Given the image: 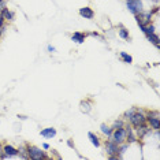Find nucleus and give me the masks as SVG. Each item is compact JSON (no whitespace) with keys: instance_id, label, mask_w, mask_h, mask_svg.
Listing matches in <instances>:
<instances>
[{"instance_id":"nucleus-1","label":"nucleus","mask_w":160,"mask_h":160,"mask_svg":"<svg viewBox=\"0 0 160 160\" xmlns=\"http://www.w3.org/2000/svg\"><path fill=\"white\" fill-rule=\"evenodd\" d=\"M109 137V141L115 142V144H123V142L126 141V131H125V127H121V129H115L112 130L111 136H108Z\"/></svg>"},{"instance_id":"nucleus-2","label":"nucleus","mask_w":160,"mask_h":160,"mask_svg":"<svg viewBox=\"0 0 160 160\" xmlns=\"http://www.w3.org/2000/svg\"><path fill=\"white\" fill-rule=\"evenodd\" d=\"M28 155H29V159H33V160L48 159V156L44 153V151H41L40 148L33 146V145H28Z\"/></svg>"},{"instance_id":"nucleus-3","label":"nucleus","mask_w":160,"mask_h":160,"mask_svg":"<svg viewBox=\"0 0 160 160\" xmlns=\"http://www.w3.org/2000/svg\"><path fill=\"white\" fill-rule=\"evenodd\" d=\"M130 123H131L134 127H137L140 125H144V123H146V116L144 115L142 111H138L137 109V111L133 114L131 118H130Z\"/></svg>"},{"instance_id":"nucleus-4","label":"nucleus","mask_w":160,"mask_h":160,"mask_svg":"<svg viewBox=\"0 0 160 160\" xmlns=\"http://www.w3.org/2000/svg\"><path fill=\"white\" fill-rule=\"evenodd\" d=\"M127 8L131 14L138 15L142 12V2L141 0H127Z\"/></svg>"},{"instance_id":"nucleus-5","label":"nucleus","mask_w":160,"mask_h":160,"mask_svg":"<svg viewBox=\"0 0 160 160\" xmlns=\"http://www.w3.org/2000/svg\"><path fill=\"white\" fill-rule=\"evenodd\" d=\"M136 19H137L138 25H149L152 19V12H140L138 15H136Z\"/></svg>"},{"instance_id":"nucleus-6","label":"nucleus","mask_w":160,"mask_h":160,"mask_svg":"<svg viewBox=\"0 0 160 160\" xmlns=\"http://www.w3.org/2000/svg\"><path fill=\"white\" fill-rule=\"evenodd\" d=\"M149 133H152V129L148 127L145 123L136 127V137H138V138H144L146 134H149Z\"/></svg>"},{"instance_id":"nucleus-7","label":"nucleus","mask_w":160,"mask_h":160,"mask_svg":"<svg viewBox=\"0 0 160 160\" xmlns=\"http://www.w3.org/2000/svg\"><path fill=\"white\" fill-rule=\"evenodd\" d=\"M105 151L109 156L116 155V153H118V144H115V142H112L108 140V142H105Z\"/></svg>"},{"instance_id":"nucleus-8","label":"nucleus","mask_w":160,"mask_h":160,"mask_svg":"<svg viewBox=\"0 0 160 160\" xmlns=\"http://www.w3.org/2000/svg\"><path fill=\"white\" fill-rule=\"evenodd\" d=\"M146 122L149 123L151 129H155L156 131H159V129H160V118H155V116H146Z\"/></svg>"},{"instance_id":"nucleus-9","label":"nucleus","mask_w":160,"mask_h":160,"mask_svg":"<svg viewBox=\"0 0 160 160\" xmlns=\"http://www.w3.org/2000/svg\"><path fill=\"white\" fill-rule=\"evenodd\" d=\"M79 15L84 16L85 19H92L93 16H95V12H93V10H92V8H89V7H84V8L79 10Z\"/></svg>"},{"instance_id":"nucleus-10","label":"nucleus","mask_w":160,"mask_h":160,"mask_svg":"<svg viewBox=\"0 0 160 160\" xmlns=\"http://www.w3.org/2000/svg\"><path fill=\"white\" fill-rule=\"evenodd\" d=\"M3 152H4L6 155H8L10 158H11V156L18 155V149H15L14 146H11V145H4L3 146Z\"/></svg>"},{"instance_id":"nucleus-11","label":"nucleus","mask_w":160,"mask_h":160,"mask_svg":"<svg viewBox=\"0 0 160 160\" xmlns=\"http://www.w3.org/2000/svg\"><path fill=\"white\" fill-rule=\"evenodd\" d=\"M41 136L45 138H52L53 136H56V130L52 129V127H48V129H44L41 130Z\"/></svg>"},{"instance_id":"nucleus-12","label":"nucleus","mask_w":160,"mask_h":160,"mask_svg":"<svg viewBox=\"0 0 160 160\" xmlns=\"http://www.w3.org/2000/svg\"><path fill=\"white\" fill-rule=\"evenodd\" d=\"M71 40L75 42H78V44H82V42L85 41V34H82V33H74V34L71 36Z\"/></svg>"},{"instance_id":"nucleus-13","label":"nucleus","mask_w":160,"mask_h":160,"mask_svg":"<svg viewBox=\"0 0 160 160\" xmlns=\"http://www.w3.org/2000/svg\"><path fill=\"white\" fill-rule=\"evenodd\" d=\"M0 14H2L3 18H4V19H8V21H12V19H14V12L8 11V8H3Z\"/></svg>"},{"instance_id":"nucleus-14","label":"nucleus","mask_w":160,"mask_h":160,"mask_svg":"<svg viewBox=\"0 0 160 160\" xmlns=\"http://www.w3.org/2000/svg\"><path fill=\"white\" fill-rule=\"evenodd\" d=\"M88 137H89V140H91V142L95 146H100V140L97 138V136H95L93 133H88Z\"/></svg>"},{"instance_id":"nucleus-15","label":"nucleus","mask_w":160,"mask_h":160,"mask_svg":"<svg viewBox=\"0 0 160 160\" xmlns=\"http://www.w3.org/2000/svg\"><path fill=\"white\" fill-rule=\"evenodd\" d=\"M148 40L152 42L155 47H159V37L155 34V33H152V34H148Z\"/></svg>"},{"instance_id":"nucleus-16","label":"nucleus","mask_w":160,"mask_h":160,"mask_svg":"<svg viewBox=\"0 0 160 160\" xmlns=\"http://www.w3.org/2000/svg\"><path fill=\"white\" fill-rule=\"evenodd\" d=\"M79 107H81V111H82V112H85V114H88V112L91 111V104H89L88 101H81Z\"/></svg>"},{"instance_id":"nucleus-17","label":"nucleus","mask_w":160,"mask_h":160,"mask_svg":"<svg viewBox=\"0 0 160 160\" xmlns=\"http://www.w3.org/2000/svg\"><path fill=\"white\" fill-rule=\"evenodd\" d=\"M18 153H19V158L22 159H29V155H28V148H19L18 149Z\"/></svg>"},{"instance_id":"nucleus-18","label":"nucleus","mask_w":160,"mask_h":160,"mask_svg":"<svg viewBox=\"0 0 160 160\" xmlns=\"http://www.w3.org/2000/svg\"><path fill=\"white\" fill-rule=\"evenodd\" d=\"M100 129H101V131L104 133V134H107V136H111V133H112V127H108L107 125H104L103 123L101 126H100Z\"/></svg>"},{"instance_id":"nucleus-19","label":"nucleus","mask_w":160,"mask_h":160,"mask_svg":"<svg viewBox=\"0 0 160 160\" xmlns=\"http://www.w3.org/2000/svg\"><path fill=\"white\" fill-rule=\"evenodd\" d=\"M136 111H137V108H130V109H127V111L123 114V118H125V119H130Z\"/></svg>"},{"instance_id":"nucleus-20","label":"nucleus","mask_w":160,"mask_h":160,"mask_svg":"<svg viewBox=\"0 0 160 160\" xmlns=\"http://www.w3.org/2000/svg\"><path fill=\"white\" fill-rule=\"evenodd\" d=\"M121 58H122L126 63H133V58H131L130 55H127L126 52H121Z\"/></svg>"},{"instance_id":"nucleus-21","label":"nucleus","mask_w":160,"mask_h":160,"mask_svg":"<svg viewBox=\"0 0 160 160\" xmlns=\"http://www.w3.org/2000/svg\"><path fill=\"white\" fill-rule=\"evenodd\" d=\"M119 36H121L122 38H125V40H129V32L126 30L125 28H121V30H119Z\"/></svg>"},{"instance_id":"nucleus-22","label":"nucleus","mask_w":160,"mask_h":160,"mask_svg":"<svg viewBox=\"0 0 160 160\" xmlns=\"http://www.w3.org/2000/svg\"><path fill=\"white\" fill-rule=\"evenodd\" d=\"M121 127H123V121H122V119H118V121H115L114 125H112V130L121 129Z\"/></svg>"},{"instance_id":"nucleus-23","label":"nucleus","mask_w":160,"mask_h":160,"mask_svg":"<svg viewBox=\"0 0 160 160\" xmlns=\"http://www.w3.org/2000/svg\"><path fill=\"white\" fill-rule=\"evenodd\" d=\"M145 116H155V118H160L158 111H149V112H148V114H146Z\"/></svg>"},{"instance_id":"nucleus-24","label":"nucleus","mask_w":160,"mask_h":160,"mask_svg":"<svg viewBox=\"0 0 160 160\" xmlns=\"http://www.w3.org/2000/svg\"><path fill=\"white\" fill-rule=\"evenodd\" d=\"M4 21H6V19L2 16V14H0V28H2V26H3V23H4Z\"/></svg>"},{"instance_id":"nucleus-25","label":"nucleus","mask_w":160,"mask_h":160,"mask_svg":"<svg viewBox=\"0 0 160 160\" xmlns=\"http://www.w3.org/2000/svg\"><path fill=\"white\" fill-rule=\"evenodd\" d=\"M67 145L70 146V148H74V144H73V141H71V140H69V141H67Z\"/></svg>"},{"instance_id":"nucleus-26","label":"nucleus","mask_w":160,"mask_h":160,"mask_svg":"<svg viewBox=\"0 0 160 160\" xmlns=\"http://www.w3.org/2000/svg\"><path fill=\"white\" fill-rule=\"evenodd\" d=\"M48 51L49 52H55V48H53L52 45H48Z\"/></svg>"},{"instance_id":"nucleus-27","label":"nucleus","mask_w":160,"mask_h":160,"mask_svg":"<svg viewBox=\"0 0 160 160\" xmlns=\"http://www.w3.org/2000/svg\"><path fill=\"white\" fill-rule=\"evenodd\" d=\"M42 148H44V149H49V145L48 144H42Z\"/></svg>"},{"instance_id":"nucleus-28","label":"nucleus","mask_w":160,"mask_h":160,"mask_svg":"<svg viewBox=\"0 0 160 160\" xmlns=\"http://www.w3.org/2000/svg\"><path fill=\"white\" fill-rule=\"evenodd\" d=\"M0 152H3V149H2V146H0Z\"/></svg>"},{"instance_id":"nucleus-29","label":"nucleus","mask_w":160,"mask_h":160,"mask_svg":"<svg viewBox=\"0 0 160 160\" xmlns=\"http://www.w3.org/2000/svg\"><path fill=\"white\" fill-rule=\"evenodd\" d=\"M0 2H3V0H0Z\"/></svg>"}]
</instances>
